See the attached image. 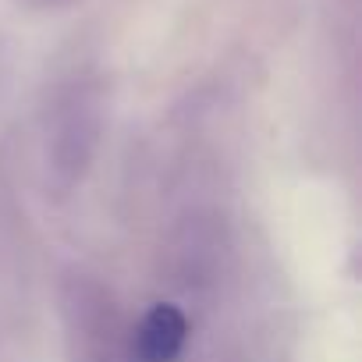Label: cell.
<instances>
[{
	"label": "cell",
	"mask_w": 362,
	"mask_h": 362,
	"mask_svg": "<svg viewBox=\"0 0 362 362\" xmlns=\"http://www.w3.org/2000/svg\"><path fill=\"white\" fill-rule=\"evenodd\" d=\"M185 334H189L185 316L174 305H156L139 327L135 351L142 362H174L185 348Z\"/></svg>",
	"instance_id": "1"
}]
</instances>
